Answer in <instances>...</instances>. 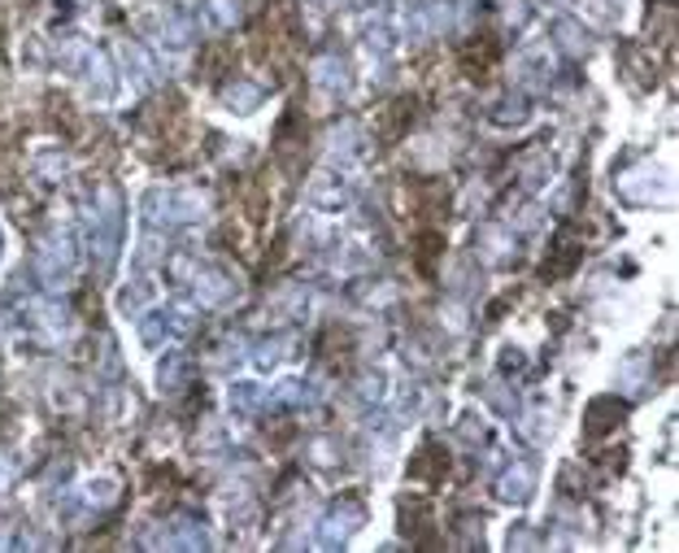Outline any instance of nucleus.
I'll return each mask as SVG.
<instances>
[{
  "label": "nucleus",
  "instance_id": "15",
  "mask_svg": "<svg viewBox=\"0 0 679 553\" xmlns=\"http://www.w3.org/2000/svg\"><path fill=\"white\" fill-rule=\"evenodd\" d=\"M4 484H9V475H4V466H0V493H4Z\"/></svg>",
  "mask_w": 679,
  "mask_h": 553
},
{
  "label": "nucleus",
  "instance_id": "8",
  "mask_svg": "<svg viewBox=\"0 0 679 553\" xmlns=\"http://www.w3.org/2000/svg\"><path fill=\"white\" fill-rule=\"evenodd\" d=\"M266 101V88L261 83H231L227 92H222V105L231 109V113H258V105Z\"/></svg>",
  "mask_w": 679,
  "mask_h": 553
},
{
  "label": "nucleus",
  "instance_id": "12",
  "mask_svg": "<svg viewBox=\"0 0 679 553\" xmlns=\"http://www.w3.org/2000/svg\"><path fill=\"white\" fill-rule=\"evenodd\" d=\"M318 83H322L327 92H345V88H349V66H345L340 57H322V61H318Z\"/></svg>",
  "mask_w": 679,
  "mask_h": 553
},
{
  "label": "nucleus",
  "instance_id": "6",
  "mask_svg": "<svg viewBox=\"0 0 679 553\" xmlns=\"http://www.w3.org/2000/svg\"><path fill=\"white\" fill-rule=\"evenodd\" d=\"M497 493H501L506 502H527V497L536 493V471H531L527 462H510V466L497 475Z\"/></svg>",
  "mask_w": 679,
  "mask_h": 553
},
{
  "label": "nucleus",
  "instance_id": "1",
  "mask_svg": "<svg viewBox=\"0 0 679 553\" xmlns=\"http://www.w3.org/2000/svg\"><path fill=\"white\" fill-rule=\"evenodd\" d=\"M92 257L101 261V270H109L122 253V197L113 188H104L97 209H92V231H88Z\"/></svg>",
  "mask_w": 679,
  "mask_h": 553
},
{
  "label": "nucleus",
  "instance_id": "10",
  "mask_svg": "<svg viewBox=\"0 0 679 553\" xmlns=\"http://www.w3.org/2000/svg\"><path fill=\"white\" fill-rule=\"evenodd\" d=\"M227 402L236 405L240 414H253V409H261V405L270 402V393H266L261 384H249V379H244V384H231V393H227Z\"/></svg>",
  "mask_w": 679,
  "mask_h": 553
},
{
  "label": "nucleus",
  "instance_id": "11",
  "mask_svg": "<svg viewBox=\"0 0 679 553\" xmlns=\"http://www.w3.org/2000/svg\"><path fill=\"white\" fill-rule=\"evenodd\" d=\"M166 336H174V332H170L166 309H153V314H144V318H140V345H144V349H157Z\"/></svg>",
  "mask_w": 679,
  "mask_h": 553
},
{
  "label": "nucleus",
  "instance_id": "9",
  "mask_svg": "<svg viewBox=\"0 0 679 553\" xmlns=\"http://www.w3.org/2000/svg\"><path fill=\"white\" fill-rule=\"evenodd\" d=\"M79 502L97 505V510L113 505V502H118V480H113V475H97V480H83V488H79Z\"/></svg>",
  "mask_w": 679,
  "mask_h": 553
},
{
  "label": "nucleus",
  "instance_id": "5",
  "mask_svg": "<svg viewBox=\"0 0 679 553\" xmlns=\"http://www.w3.org/2000/svg\"><path fill=\"white\" fill-rule=\"evenodd\" d=\"M636 184H623L627 201L636 205H662L671 201V179H667V170L662 166H645L640 175H631Z\"/></svg>",
  "mask_w": 679,
  "mask_h": 553
},
{
  "label": "nucleus",
  "instance_id": "7",
  "mask_svg": "<svg viewBox=\"0 0 679 553\" xmlns=\"http://www.w3.org/2000/svg\"><path fill=\"white\" fill-rule=\"evenodd\" d=\"M31 314H36V327H40L44 340H66V336H70V323H66L70 314H66V305L61 302H40Z\"/></svg>",
  "mask_w": 679,
  "mask_h": 553
},
{
  "label": "nucleus",
  "instance_id": "3",
  "mask_svg": "<svg viewBox=\"0 0 679 553\" xmlns=\"http://www.w3.org/2000/svg\"><path fill=\"white\" fill-rule=\"evenodd\" d=\"M74 266H79V249H74V240H70L66 231L49 236L44 249H40V279H44L49 288H66V284L74 279Z\"/></svg>",
  "mask_w": 679,
  "mask_h": 553
},
{
  "label": "nucleus",
  "instance_id": "2",
  "mask_svg": "<svg viewBox=\"0 0 679 553\" xmlns=\"http://www.w3.org/2000/svg\"><path fill=\"white\" fill-rule=\"evenodd\" d=\"M206 214V201L197 192H174V188H157L144 197V218L153 227H183V223H197Z\"/></svg>",
  "mask_w": 679,
  "mask_h": 553
},
{
  "label": "nucleus",
  "instance_id": "13",
  "mask_svg": "<svg viewBox=\"0 0 679 553\" xmlns=\"http://www.w3.org/2000/svg\"><path fill=\"white\" fill-rule=\"evenodd\" d=\"M197 297H201V305H227L231 297H236V288L222 279V275H201V284H197Z\"/></svg>",
  "mask_w": 679,
  "mask_h": 553
},
{
  "label": "nucleus",
  "instance_id": "14",
  "mask_svg": "<svg viewBox=\"0 0 679 553\" xmlns=\"http://www.w3.org/2000/svg\"><path fill=\"white\" fill-rule=\"evenodd\" d=\"M231 22H236L231 0H206V27H231Z\"/></svg>",
  "mask_w": 679,
  "mask_h": 553
},
{
  "label": "nucleus",
  "instance_id": "4",
  "mask_svg": "<svg viewBox=\"0 0 679 553\" xmlns=\"http://www.w3.org/2000/svg\"><path fill=\"white\" fill-rule=\"evenodd\" d=\"M362 505H353V502H345V505H336L327 519H322V532H318V545L322 550H340L358 527H362Z\"/></svg>",
  "mask_w": 679,
  "mask_h": 553
},
{
  "label": "nucleus",
  "instance_id": "16",
  "mask_svg": "<svg viewBox=\"0 0 679 553\" xmlns=\"http://www.w3.org/2000/svg\"><path fill=\"white\" fill-rule=\"evenodd\" d=\"M0 253H4V231H0Z\"/></svg>",
  "mask_w": 679,
  "mask_h": 553
}]
</instances>
